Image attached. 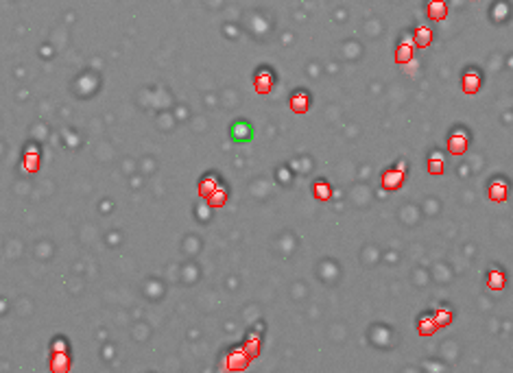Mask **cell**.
I'll list each match as a JSON object with an SVG mask.
<instances>
[{"mask_svg":"<svg viewBox=\"0 0 513 373\" xmlns=\"http://www.w3.org/2000/svg\"><path fill=\"white\" fill-rule=\"evenodd\" d=\"M415 42H417V46H428L430 44V31L428 29H417L415 31Z\"/></svg>","mask_w":513,"mask_h":373,"instance_id":"cell-8","label":"cell"},{"mask_svg":"<svg viewBox=\"0 0 513 373\" xmlns=\"http://www.w3.org/2000/svg\"><path fill=\"white\" fill-rule=\"evenodd\" d=\"M223 201H225V194H223V192L214 197V205H223Z\"/></svg>","mask_w":513,"mask_h":373,"instance_id":"cell-13","label":"cell"},{"mask_svg":"<svg viewBox=\"0 0 513 373\" xmlns=\"http://www.w3.org/2000/svg\"><path fill=\"white\" fill-rule=\"evenodd\" d=\"M428 170H430V175H437V172H441V170H443V162H441V160H437V158H432V160H430Z\"/></svg>","mask_w":513,"mask_h":373,"instance_id":"cell-12","label":"cell"},{"mask_svg":"<svg viewBox=\"0 0 513 373\" xmlns=\"http://www.w3.org/2000/svg\"><path fill=\"white\" fill-rule=\"evenodd\" d=\"M291 107H293V111H299V114H301V111H306L308 109V96L303 92H297L291 99Z\"/></svg>","mask_w":513,"mask_h":373,"instance_id":"cell-5","label":"cell"},{"mask_svg":"<svg viewBox=\"0 0 513 373\" xmlns=\"http://www.w3.org/2000/svg\"><path fill=\"white\" fill-rule=\"evenodd\" d=\"M504 192H507V188H504V184H498V186L489 188V197H491V199H496V201H502V199H504Z\"/></svg>","mask_w":513,"mask_h":373,"instance_id":"cell-10","label":"cell"},{"mask_svg":"<svg viewBox=\"0 0 513 373\" xmlns=\"http://www.w3.org/2000/svg\"><path fill=\"white\" fill-rule=\"evenodd\" d=\"M271 88H273V76H271V72H269V70L258 72V76H256V90H258L260 94H267Z\"/></svg>","mask_w":513,"mask_h":373,"instance_id":"cell-3","label":"cell"},{"mask_svg":"<svg viewBox=\"0 0 513 373\" xmlns=\"http://www.w3.org/2000/svg\"><path fill=\"white\" fill-rule=\"evenodd\" d=\"M428 15H430L432 20L446 18V5H443V3H430V7H428Z\"/></svg>","mask_w":513,"mask_h":373,"instance_id":"cell-7","label":"cell"},{"mask_svg":"<svg viewBox=\"0 0 513 373\" xmlns=\"http://www.w3.org/2000/svg\"><path fill=\"white\" fill-rule=\"evenodd\" d=\"M448 149H450V153H452V155H461V153H465V149H467V138H465V133H463V131L452 133V135H450V140H448Z\"/></svg>","mask_w":513,"mask_h":373,"instance_id":"cell-2","label":"cell"},{"mask_svg":"<svg viewBox=\"0 0 513 373\" xmlns=\"http://www.w3.org/2000/svg\"><path fill=\"white\" fill-rule=\"evenodd\" d=\"M408 59H411V48H408V46H400L397 48V62L402 64V62H408Z\"/></svg>","mask_w":513,"mask_h":373,"instance_id":"cell-11","label":"cell"},{"mask_svg":"<svg viewBox=\"0 0 513 373\" xmlns=\"http://www.w3.org/2000/svg\"><path fill=\"white\" fill-rule=\"evenodd\" d=\"M315 194L321 199V201H328V199H330V186L326 184V181H317V186H315Z\"/></svg>","mask_w":513,"mask_h":373,"instance_id":"cell-9","label":"cell"},{"mask_svg":"<svg viewBox=\"0 0 513 373\" xmlns=\"http://www.w3.org/2000/svg\"><path fill=\"white\" fill-rule=\"evenodd\" d=\"M478 85H481V76H478V72H465V76H463V90L467 92V94H474L476 90H478Z\"/></svg>","mask_w":513,"mask_h":373,"instance_id":"cell-4","label":"cell"},{"mask_svg":"<svg viewBox=\"0 0 513 373\" xmlns=\"http://www.w3.org/2000/svg\"><path fill=\"white\" fill-rule=\"evenodd\" d=\"M385 186L387 188H391V190H395V188H400V181H402V172L400 170H389V172H385Z\"/></svg>","mask_w":513,"mask_h":373,"instance_id":"cell-6","label":"cell"},{"mask_svg":"<svg viewBox=\"0 0 513 373\" xmlns=\"http://www.w3.org/2000/svg\"><path fill=\"white\" fill-rule=\"evenodd\" d=\"M230 135H232V140H236V142H247V140H251L254 131H251L249 123H245V120H236V123L232 125V129H230Z\"/></svg>","mask_w":513,"mask_h":373,"instance_id":"cell-1","label":"cell"}]
</instances>
